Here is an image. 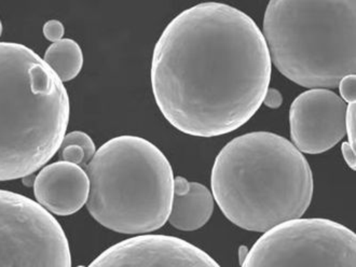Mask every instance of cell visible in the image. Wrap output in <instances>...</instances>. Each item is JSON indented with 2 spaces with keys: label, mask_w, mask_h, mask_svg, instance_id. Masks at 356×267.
<instances>
[{
  "label": "cell",
  "mask_w": 356,
  "mask_h": 267,
  "mask_svg": "<svg viewBox=\"0 0 356 267\" xmlns=\"http://www.w3.org/2000/svg\"><path fill=\"white\" fill-rule=\"evenodd\" d=\"M272 64L250 15L202 3L176 15L152 54V92L166 121L195 137L226 135L263 105Z\"/></svg>",
  "instance_id": "6da1fadb"
},
{
  "label": "cell",
  "mask_w": 356,
  "mask_h": 267,
  "mask_svg": "<svg viewBox=\"0 0 356 267\" xmlns=\"http://www.w3.org/2000/svg\"><path fill=\"white\" fill-rule=\"evenodd\" d=\"M211 184L227 219L258 233L300 219L314 188L306 157L270 132H248L229 141L215 160Z\"/></svg>",
  "instance_id": "7a4b0ae2"
},
{
  "label": "cell",
  "mask_w": 356,
  "mask_h": 267,
  "mask_svg": "<svg viewBox=\"0 0 356 267\" xmlns=\"http://www.w3.org/2000/svg\"><path fill=\"white\" fill-rule=\"evenodd\" d=\"M67 91L34 51L0 42V181L24 178L56 155L66 135Z\"/></svg>",
  "instance_id": "3957f363"
},
{
  "label": "cell",
  "mask_w": 356,
  "mask_h": 267,
  "mask_svg": "<svg viewBox=\"0 0 356 267\" xmlns=\"http://www.w3.org/2000/svg\"><path fill=\"white\" fill-rule=\"evenodd\" d=\"M261 33L271 64L296 85L336 89L355 75V0H272Z\"/></svg>",
  "instance_id": "277c9868"
},
{
  "label": "cell",
  "mask_w": 356,
  "mask_h": 267,
  "mask_svg": "<svg viewBox=\"0 0 356 267\" xmlns=\"http://www.w3.org/2000/svg\"><path fill=\"white\" fill-rule=\"evenodd\" d=\"M86 169L88 210L104 227L146 235L169 219L175 177L169 160L152 142L138 136L113 138Z\"/></svg>",
  "instance_id": "5b68a950"
},
{
  "label": "cell",
  "mask_w": 356,
  "mask_h": 267,
  "mask_svg": "<svg viewBox=\"0 0 356 267\" xmlns=\"http://www.w3.org/2000/svg\"><path fill=\"white\" fill-rule=\"evenodd\" d=\"M242 267H356V235L332 220H291L266 232Z\"/></svg>",
  "instance_id": "8992f818"
},
{
  "label": "cell",
  "mask_w": 356,
  "mask_h": 267,
  "mask_svg": "<svg viewBox=\"0 0 356 267\" xmlns=\"http://www.w3.org/2000/svg\"><path fill=\"white\" fill-rule=\"evenodd\" d=\"M0 267H72L58 220L31 198L0 190Z\"/></svg>",
  "instance_id": "52a82bcc"
},
{
  "label": "cell",
  "mask_w": 356,
  "mask_h": 267,
  "mask_svg": "<svg viewBox=\"0 0 356 267\" xmlns=\"http://www.w3.org/2000/svg\"><path fill=\"white\" fill-rule=\"evenodd\" d=\"M347 104L327 89H311L296 97L289 109L293 145L307 154L332 149L346 136Z\"/></svg>",
  "instance_id": "ba28073f"
},
{
  "label": "cell",
  "mask_w": 356,
  "mask_h": 267,
  "mask_svg": "<svg viewBox=\"0 0 356 267\" xmlns=\"http://www.w3.org/2000/svg\"><path fill=\"white\" fill-rule=\"evenodd\" d=\"M88 267L220 266L212 257L188 241L173 236L146 234L111 246Z\"/></svg>",
  "instance_id": "9c48e42d"
},
{
  "label": "cell",
  "mask_w": 356,
  "mask_h": 267,
  "mask_svg": "<svg viewBox=\"0 0 356 267\" xmlns=\"http://www.w3.org/2000/svg\"><path fill=\"white\" fill-rule=\"evenodd\" d=\"M89 191L87 171L67 162L44 167L34 182L37 203L50 214L63 217L79 212L87 204Z\"/></svg>",
  "instance_id": "30bf717a"
},
{
  "label": "cell",
  "mask_w": 356,
  "mask_h": 267,
  "mask_svg": "<svg viewBox=\"0 0 356 267\" xmlns=\"http://www.w3.org/2000/svg\"><path fill=\"white\" fill-rule=\"evenodd\" d=\"M213 212L214 198L207 187L184 177L174 178L173 200L168 219L172 227L183 232L197 231L209 221Z\"/></svg>",
  "instance_id": "8fae6325"
},
{
  "label": "cell",
  "mask_w": 356,
  "mask_h": 267,
  "mask_svg": "<svg viewBox=\"0 0 356 267\" xmlns=\"http://www.w3.org/2000/svg\"><path fill=\"white\" fill-rule=\"evenodd\" d=\"M44 62L62 82L75 79L83 66V53L72 39H62L51 44L44 53Z\"/></svg>",
  "instance_id": "7c38bea8"
},
{
  "label": "cell",
  "mask_w": 356,
  "mask_h": 267,
  "mask_svg": "<svg viewBox=\"0 0 356 267\" xmlns=\"http://www.w3.org/2000/svg\"><path fill=\"white\" fill-rule=\"evenodd\" d=\"M58 157L62 162L87 167L97 152L93 140L86 132L75 130L64 136L58 149Z\"/></svg>",
  "instance_id": "4fadbf2b"
},
{
  "label": "cell",
  "mask_w": 356,
  "mask_h": 267,
  "mask_svg": "<svg viewBox=\"0 0 356 267\" xmlns=\"http://www.w3.org/2000/svg\"><path fill=\"white\" fill-rule=\"evenodd\" d=\"M356 76L349 75L342 78L340 80L339 87L340 95H341L342 101L346 104H352L356 103Z\"/></svg>",
  "instance_id": "5bb4252c"
},
{
  "label": "cell",
  "mask_w": 356,
  "mask_h": 267,
  "mask_svg": "<svg viewBox=\"0 0 356 267\" xmlns=\"http://www.w3.org/2000/svg\"><path fill=\"white\" fill-rule=\"evenodd\" d=\"M356 103L347 105L346 111V135L348 137V144L355 150V114Z\"/></svg>",
  "instance_id": "9a60e30c"
},
{
  "label": "cell",
  "mask_w": 356,
  "mask_h": 267,
  "mask_svg": "<svg viewBox=\"0 0 356 267\" xmlns=\"http://www.w3.org/2000/svg\"><path fill=\"white\" fill-rule=\"evenodd\" d=\"M42 32H44V36L46 37L47 40L54 44L56 41L62 40L65 28L58 19H50L44 25Z\"/></svg>",
  "instance_id": "2e32d148"
},
{
  "label": "cell",
  "mask_w": 356,
  "mask_h": 267,
  "mask_svg": "<svg viewBox=\"0 0 356 267\" xmlns=\"http://www.w3.org/2000/svg\"><path fill=\"white\" fill-rule=\"evenodd\" d=\"M282 103H283V97H282L281 93L277 89L269 87L263 104H265L269 108L277 109L281 107Z\"/></svg>",
  "instance_id": "e0dca14e"
},
{
  "label": "cell",
  "mask_w": 356,
  "mask_h": 267,
  "mask_svg": "<svg viewBox=\"0 0 356 267\" xmlns=\"http://www.w3.org/2000/svg\"><path fill=\"white\" fill-rule=\"evenodd\" d=\"M342 155L343 159L347 162L348 165L351 167L352 169L355 171L356 169V160H355V150L348 144V142H343L341 147Z\"/></svg>",
  "instance_id": "ac0fdd59"
},
{
  "label": "cell",
  "mask_w": 356,
  "mask_h": 267,
  "mask_svg": "<svg viewBox=\"0 0 356 267\" xmlns=\"http://www.w3.org/2000/svg\"><path fill=\"white\" fill-rule=\"evenodd\" d=\"M1 34H3V23L0 21V36H1Z\"/></svg>",
  "instance_id": "d6986e66"
}]
</instances>
